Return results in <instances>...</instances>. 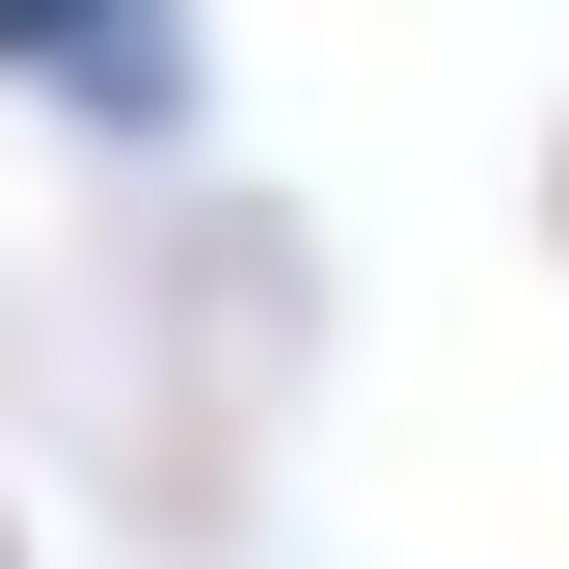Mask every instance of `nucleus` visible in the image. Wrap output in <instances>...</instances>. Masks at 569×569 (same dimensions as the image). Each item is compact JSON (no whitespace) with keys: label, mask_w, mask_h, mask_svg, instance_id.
I'll return each instance as SVG.
<instances>
[{"label":"nucleus","mask_w":569,"mask_h":569,"mask_svg":"<svg viewBox=\"0 0 569 569\" xmlns=\"http://www.w3.org/2000/svg\"><path fill=\"white\" fill-rule=\"evenodd\" d=\"M0 569H28V516H0Z\"/></svg>","instance_id":"obj_2"},{"label":"nucleus","mask_w":569,"mask_h":569,"mask_svg":"<svg viewBox=\"0 0 569 569\" xmlns=\"http://www.w3.org/2000/svg\"><path fill=\"white\" fill-rule=\"evenodd\" d=\"M0 109H54L82 163H190L218 136V0H0Z\"/></svg>","instance_id":"obj_1"}]
</instances>
